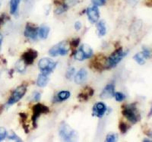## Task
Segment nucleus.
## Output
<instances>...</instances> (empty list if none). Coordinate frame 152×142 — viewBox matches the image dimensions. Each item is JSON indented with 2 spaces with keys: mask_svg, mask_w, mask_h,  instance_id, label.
<instances>
[{
  "mask_svg": "<svg viewBox=\"0 0 152 142\" xmlns=\"http://www.w3.org/2000/svg\"><path fill=\"white\" fill-rule=\"evenodd\" d=\"M87 76H88V71L85 68H81L75 76V82L78 84H81L86 81Z\"/></svg>",
  "mask_w": 152,
  "mask_h": 142,
  "instance_id": "obj_13",
  "label": "nucleus"
},
{
  "mask_svg": "<svg viewBox=\"0 0 152 142\" xmlns=\"http://www.w3.org/2000/svg\"><path fill=\"white\" fill-rule=\"evenodd\" d=\"M1 5H2V2H1V0H0V7H1Z\"/></svg>",
  "mask_w": 152,
  "mask_h": 142,
  "instance_id": "obj_41",
  "label": "nucleus"
},
{
  "mask_svg": "<svg viewBox=\"0 0 152 142\" xmlns=\"http://www.w3.org/2000/svg\"><path fill=\"white\" fill-rule=\"evenodd\" d=\"M127 55V52L123 51L122 47H119L117 50L114 51L107 59V68H113L116 66L123 58Z\"/></svg>",
  "mask_w": 152,
  "mask_h": 142,
  "instance_id": "obj_2",
  "label": "nucleus"
},
{
  "mask_svg": "<svg viewBox=\"0 0 152 142\" xmlns=\"http://www.w3.org/2000/svg\"><path fill=\"white\" fill-rule=\"evenodd\" d=\"M97 28L100 36H104L106 34V33H107V28H106L105 23H104V21H100L97 23Z\"/></svg>",
  "mask_w": 152,
  "mask_h": 142,
  "instance_id": "obj_19",
  "label": "nucleus"
},
{
  "mask_svg": "<svg viewBox=\"0 0 152 142\" xmlns=\"http://www.w3.org/2000/svg\"><path fill=\"white\" fill-rule=\"evenodd\" d=\"M32 99L34 101H39L40 100V94L39 92L35 91L32 95Z\"/></svg>",
  "mask_w": 152,
  "mask_h": 142,
  "instance_id": "obj_34",
  "label": "nucleus"
},
{
  "mask_svg": "<svg viewBox=\"0 0 152 142\" xmlns=\"http://www.w3.org/2000/svg\"><path fill=\"white\" fill-rule=\"evenodd\" d=\"M133 59H134V60H135L136 63H138V64L141 65V66L144 65L145 63V57H144L142 52H138V53L135 54V55H134Z\"/></svg>",
  "mask_w": 152,
  "mask_h": 142,
  "instance_id": "obj_22",
  "label": "nucleus"
},
{
  "mask_svg": "<svg viewBox=\"0 0 152 142\" xmlns=\"http://www.w3.org/2000/svg\"><path fill=\"white\" fill-rule=\"evenodd\" d=\"M79 43H80V39L79 38L74 39V40H71V42H70L69 45L71 46L72 47H73V48H75V47H77L78 45H79Z\"/></svg>",
  "mask_w": 152,
  "mask_h": 142,
  "instance_id": "obj_33",
  "label": "nucleus"
},
{
  "mask_svg": "<svg viewBox=\"0 0 152 142\" xmlns=\"http://www.w3.org/2000/svg\"><path fill=\"white\" fill-rule=\"evenodd\" d=\"M2 40H3V37H2V34H0V51H1V49H2Z\"/></svg>",
  "mask_w": 152,
  "mask_h": 142,
  "instance_id": "obj_37",
  "label": "nucleus"
},
{
  "mask_svg": "<svg viewBox=\"0 0 152 142\" xmlns=\"http://www.w3.org/2000/svg\"><path fill=\"white\" fill-rule=\"evenodd\" d=\"M50 112V109L47 106L41 103H37L33 106V116H32V122L34 128H36L37 125L38 118L42 114H47Z\"/></svg>",
  "mask_w": 152,
  "mask_h": 142,
  "instance_id": "obj_5",
  "label": "nucleus"
},
{
  "mask_svg": "<svg viewBox=\"0 0 152 142\" xmlns=\"http://www.w3.org/2000/svg\"><path fill=\"white\" fill-rule=\"evenodd\" d=\"M123 115L132 124H135L140 119V116L138 113L135 103L123 106Z\"/></svg>",
  "mask_w": 152,
  "mask_h": 142,
  "instance_id": "obj_1",
  "label": "nucleus"
},
{
  "mask_svg": "<svg viewBox=\"0 0 152 142\" xmlns=\"http://www.w3.org/2000/svg\"><path fill=\"white\" fill-rule=\"evenodd\" d=\"M87 90L85 92H82L78 95V99L81 101H86L89 97H92L94 94V90L90 87H87Z\"/></svg>",
  "mask_w": 152,
  "mask_h": 142,
  "instance_id": "obj_17",
  "label": "nucleus"
},
{
  "mask_svg": "<svg viewBox=\"0 0 152 142\" xmlns=\"http://www.w3.org/2000/svg\"><path fill=\"white\" fill-rule=\"evenodd\" d=\"M69 97H70V92L66 91V90L59 92V94H57V99L59 100V101L66 100L68 98H69Z\"/></svg>",
  "mask_w": 152,
  "mask_h": 142,
  "instance_id": "obj_21",
  "label": "nucleus"
},
{
  "mask_svg": "<svg viewBox=\"0 0 152 142\" xmlns=\"http://www.w3.org/2000/svg\"><path fill=\"white\" fill-rule=\"evenodd\" d=\"M56 64V63L53 62L50 59L43 58V59H40L39 63H38V66H39V68L41 70L42 72L50 75V72H52L53 70L55 68Z\"/></svg>",
  "mask_w": 152,
  "mask_h": 142,
  "instance_id": "obj_7",
  "label": "nucleus"
},
{
  "mask_svg": "<svg viewBox=\"0 0 152 142\" xmlns=\"http://www.w3.org/2000/svg\"><path fill=\"white\" fill-rule=\"evenodd\" d=\"M115 94V86L113 84H109L104 88L101 94H100V97L103 100L105 99L112 98Z\"/></svg>",
  "mask_w": 152,
  "mask_h": 142,
  "instance_id": "obj_11",
  "label": "nucleus"
},
{
  "mask_svg": "<svg viewBox=\"0 0 152 142\" xmlns=\"http://www.w3.org/2000/svg\"><path fill=\"white\" fill-rule=\"evenodd\" d=\"M59 134L62 140L66 141H72L75 137V130H73L71 127L65 122L62 123L60 126H59Z\"/></svg>",
  "mask_w": 152,
  "mask_h": 142,
  "instance_id": "obj_4",
  "label": "nucleus"
},
{
  "mask_svg": "<svg viewBox=\"0 0 152 142\" xmlns=\"http://www.w3.org/2000/svg\"><path fill=\"white\" fill-rule=\"evenodd\" d=\"M107 111V106L102 102L97 103L93 107V116H97L98 118H102Z\"/></svg>",
  "mask_w": 152,
  "mask_h": 142,
  "instance_id": "obj_12",
  "label": "nucleus"
},
{
  "mask_svg": "<svg viewBox=\"0 0 152 142\" xmlns=\"http://www.w3.org/2000/svg\"><path fill=\"white\" fill-rule=\"evenodd\" d=\"M75 58L78 61H82L85 59V56L84 55L83 52L81 50H79L76 51L75 53Z\"/></svg>",
  "mask_w": 152,
  "mask_h": 142,
  "instance_id": "obj_25",
  "label": "nucleus"
},
{
  "mask_svg": "<svg viewBox=\"0 0 152 142\" xmlns=\"http://www.w3.org/2000/svg\"><path fill=\"white\" fill-rule=\"evenodd\" d=\"M26 63H24V61L22 59H21L20 60H18L16 63L15 64V67H16V69L18 70V71L19 72H23L26 70Z\"/></svg>",
  "mask_w": 152,
  "mask_h": 142,
  "instance_id": "obj_20",
  "label": "nucleus"
},
{
  "mask_svg": "<svg viewBox=\"0 0 152 142\" xmlns=\"http://www.w3.org/2000/svg\"><path fill=\"white\" fill-rule=\"evenodd\" d=\"M24 36L32 40H37L38 36V28L34 24L28 23L25 27Z\"/></svg>",
  "mask_w": 152,
  "mask_h": 142,
  "instance_id": "obj_8",
  "label": "nucleus"
},
{
  "mask_svg": "<svg viewBox=\"0 0 152 142\" xmlns=\"http://www.w3.org/2000/svg\"><path fill=\"white\" fill-rule=\"evenodd\" d=\"M6 17H7V16H6V15L5 14H2L0 15V27L2 26V24L5 22V19H6Z\"/></svg>",
  "mask_w": 152,
  "mask_h": 142,
  "instance_id": "obj_35",
  "label": "nucleus"
},
{
  "mask_svg": "<svg viewBox=\"0 0 152 142\" xmlns=\"http://www.w3.org/2000/svg\"><path fill=\"white\" fill-rule=\"evenodd\" d=\"M49 82V75L42 72L41 74L39 75L37 80V84L38 87H45Z\"/></svg>",
  "mask_w": 152,
  "mask_h": 142,
  "instance_id": "obj_14",
  "label": "nucleus"
},
{
  "mask_svg": "<svg viewBox=\"0 0 152 142\" xmlns=\"http://www.w3.org/2000/svg\"><path fill=\"white\" fill-rule=\"evenodd\" d=\"M75 68L69 67V68L67 69V71H66V78H68V79H70V78H71L73 76V75L75 74Z\"/></svg>",
  "mask_w": 152,
  "mask_h": 142,
  "instance_id": "obj_28",
  "label": "nucleus"
},
{
  "mask_svg": "<svg viewBox=\"0 0 152 142\" xmlns=\"http://www.w3.org/2000/svg\"><path fill=\"white\" fill-rule=\"evenodd\" d=\"M116 135L115 134H109L107 135L106 137V141L107 142H113L116 141Z\"/></svg>",
  "mask_w": 152,
  "mask_h": 142,
  "instance_id": "obj_30",
  "label": "nucleus"
},
{
  "mask_svg": "<svg viewBox=\"0 0 152 142\" xmlns=\"http://www.w3.org/2000/svg\"><path fill=\"white\" fill-rule=\"evenodd\" d=\"M81 23L80 22V21H76L75 23V30H77V31H79L80 29L81 28Z\"/></svg>",
  "mask_w": 152,
  "mask_h": 142,
  "instance_id": "obj_36",
  "label": "nucleus"
},
{
  "mask_svg": "<svg viewBox=\"0 0 152 142\" xmlns=\"http://www.w3.org/2000/svg\"><path fill=\"white\" fill-rule=\"evenodd\" d=\"M68 9H69V6L66 4H60L59 5V7L55 10V13L56 15H61L66 11H67Z\"/></svg>",
  "mask_w": 152,
  "mask_h": 142,
  "instance_id": "obj_23",
  "label": "nucleus"
},
{
  "mask_svg": "<svg viewBox=\"0 0 152 142\" xmlns=\"http://www.w3.org/2000/svg\"><path fill=\"white\" fill-rule=\"evenodd\" d=\"M69 49H70V45L69 43L66 41H62L50 49L49 50V54L52 57H56L59 55H64L68 53Z\"/></svg>",
  "mask_w": 152,
  "mask_h": 142,
  "instance_id": "obj_3",
  "label": "nucleus"
},
{
  "mask_svg": "<svg viewBox=\"0 0 152 142\" xmlns=\"http://www.w3.org/2000/svg\"><path fill=\"white\" fill-rule=\"evenodd\" d=\"M21 0H10V12L15 16L18 15V7Z\"/></svg>",
  "mask_w": 152,
  "mask_h": 142,
  "instance_id": "obj_16",
  "label": "nucleus"
},
{
  "mask_svg": "<svg viewBox=\"0 0 152 142\" xmlns=\"http://www.w3.org/2000/svg\"><path fill=\"white\" fill-rule=\"evenodd\" d=\"M49 33H50V28L46 25H41L38 28V36L42 40H45L48 37Z\"/></svg>",
  "mask_w": 152,
  "mask_h": 142,
  "instance_id": "obj_15",
  "label": "nucleus"
},
{
  "mask_svg": "<svg viewBox=\"0 0 152 142\" xmlns=\"http://www.w3.org/2000/svg\"><path fill=\"white\" fill-rule=\"evenodd\" d=\"M7 135V132L4 127H0V141L3 140Z\"/></svg>",
  "mask_w": 152,
  "mask_h": 142,
  "instance_id": "obj_32",
  "label": "nucleus"
},
{
  "mask_svg": "<svg viewBox=\"0 0 152 142\" xmlns=\"http://www.w3.org/2000/svg\"><path fill=\"white\" fill-rule=\"evenodd\" d=\"M143 141L144 142H150V141H152L151 140L150 138H145V139H143Z\"/></svg>",
  "mask_w": 152,
  "mask_h": 142,
  "instance_id": "obj_38",
  "label": "nucleus"
},
{
  "mask_svg": "<svg viewBox=\"0 0 152 142\" xmlns=\"http://www.w3.org/2000/svg\"><path fill=\"white\" fill-rule=\"evenodd\" d=\"M114 96H115L116 100L118 101V102H121V101H123L125 99V97H126L124 94H123V93H121V92H116V93H115Z\"/></svg>",
  "mask_w": 152,
  "mask_h": 142,
  "instance_id": "obj_29",
  "label": "nucleus"
},
{
  "mask_svg": "<svg viewBox=\"0 0 152 142\" xmlns=\"http://www.w3.org/2000/svg\"><path fill=\"white\" fill-rule=\"evenodd\" d=\"M80 50L83 52L84 55L85 56V59L91 57L92 55H93V50L88 44H82Z\"/></svg>",
  "mask_w": 152,
  "mask_h": 142,
  "instance_id": "obj_18",
  "label": "nucleus"
},
{
  "mask_svg": "<svg viewBox=\"0 0 152 142\" xmlns=\"http://www.w3.org/2000/svg\"><path fill=\"white\" fill-rule=\"evenodd\" d=\"M148 117H151L152 116V106H151V109H150V112H149V113H148Z\"/></svg>",
  "mask_w": 152,
  "mask_h": 142,
  "instance_id": "obj_39",
  "label": "nucleus"
},
{
  "mask_svg": "<svg viewBox=\"0 0 152 142\" xmlns=\"http://www.w3.org/2000/svg\"><path fill=\"white\" fill-rule=\"evenodd\" d=\"M119 131H120V132H121L123 134H124L127 132V130H128L129 128H128V125H127V124H126V123H125L124 122H121L119 123Z\"/></svg>",
  "mask_w": 152,
  "mask_h": 142,
  "instance_id": "obj_26",
  "label": "nucleus"
},
{
  "mask_svg": "<svg viewBox=\"0 0 152 142\" xmlns=\"http://www.w3.org/2000/svg\"><path fill=\"white\" fill-rule=\"evenodd\" d=\"M142 50H143L142 51V54H143L145 59H150L151 54V50H149V49L147 48V47H142Z\"/></svg>",
  "mask_w": 152,
  "mask_h": 142,
  "instance_id": "obj_27",
  "label": "nucleus"
},
{
  "mask_svg": "<svg viewBox=\"0 0 152 142\" xmlns=\"http://www.w3.org/2000/svg\"><path fill=\"white\" fill-rule=\"evenodd\" d=\"M27 91V87L24 85H21V86H19L15 90L13 91V93L11 95L10 98L8 100L7 105L8 106H11V105H13V104L16 103L18 102L23 97Z\"/></svg>",
  "mask_w": 152,
  "mask_h": 142,
  "instance_id": "obj_6",
  "label": "nucleus"
},
{
  "mask_svg": "<svg viewBox=\"0 0 152 142\" xmlns=\"http://www.w3.org/2000/svg\"><path fill=\"white\" fill-rule=\"evenodd\" d=\"M37 55L38 53L36 50L30 49L28 51L24 52V54L21 56V59L24 61V63H26V65L30 66V65L33 64L35 59L37 57Z\"/></svg>",
  "mask_w": 152,
  "mask_h": 142,
  "instance_id": "obj_9",
  "label": "nucleus"
},
{
  "mask_svg": "<svg viewBox=\"0 0 152 142\" xmlns=\"http://www.w3.org/2000/svg\"><path fill=\"white\" fill-rule=\"evenodd\" d=\"M87 15L89 21L91 23H96L99 20L100 17V12L97 6L94 5L91 7H89L87 9Z\"/></svg>",
  "mask_w": 152,
  "mask_h": 142,
  "instance_id": "obj_10",
  "label": "nucleus"
},
{
  "mask_svg": "<svg viewBox=\"0 0 152 142\" xmlns=\"http://www.w3.org/2000/svg\"><path fill=\"white\" fill-rule=\"evenodd\" d=\"M107 0H91V2L94 5L96 6H102L105 5Z\"/></svg>",
  "mask_w": 152,
  "mask_h": 142,
  "instance_id": "obj_31",
  "label": "nucleus"
},
{
  "mask_svg": "<svg viewBox=\"0 0 152 142\" xmlns=\"http://www.w3.org/2000/svg\"><path fill=\"white\" fill-rule=\"evenodd\" d=\"M148 136L150 138H152V132H149L148 134Z\"/></svg>",
  "mask_w": 152,
  "mask_h": 142,
  "instance_id": "obj_40",
  "label": "nucleus"
},
{
  "mask_svg": "<svg viewBox=\"0 0 152 142\" xmlns=\"http://www.w3.org/2000/svg\"><path fill=\"white\" fill-rule=\"evenodd\" d=\"M6 136L8 137V138L12 139V140L16 141H22V140H21V139L13 131H10L9 133L8 134V135H6Z\"/></svg>",
  "mask_w": 152,
  "mask_h": 142,
  "instance_id": "obj_24",
  "label": "nucleus"
}]
</instances>
